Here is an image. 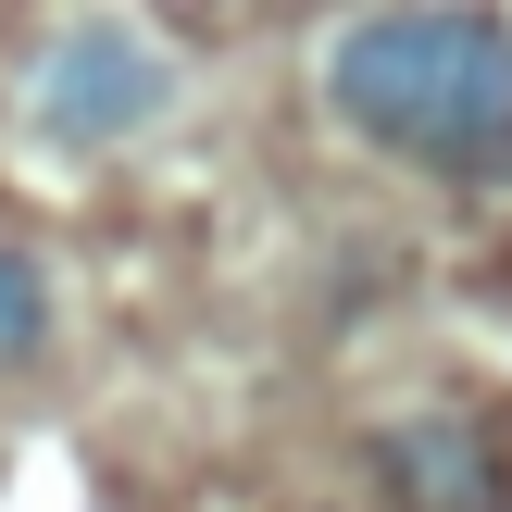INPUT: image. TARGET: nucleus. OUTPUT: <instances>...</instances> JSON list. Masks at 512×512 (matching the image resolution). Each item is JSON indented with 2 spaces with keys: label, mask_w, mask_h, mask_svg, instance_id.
<instances>
[{
  "label": "nucleus",
  "mask_w": 512,
  "mask_h": 512,
  "mask_svg": "<svg viewBox=\"0 0 512 512\" xmlns=\"http://www.w3.org/2000/svg\"><path fill=\"white\" fill-rule=\"evenodd\" d=\"M325 100L425 175H512V25L500 13H363V25H338Z\"/></svg>",
  "instance_id": "f257e3e1"
},
{
  "label": "nucleus",
  "mask_w": 512,
  "mask_h": 512,
  "mask_svg": "<svg viewBox=\"0 0 512 512\" xmlns=\"http://www.w3.org/2000/svg\"><path fill=\"white\" fill-rule=\"evenodd\" d=\"M163 100L175 88H163V50H150V38H125V25H75V38H50V63H38V138L113 150V138H138Z\"/></svg>",
  "instance_id": "f03ea898"
},
{
  "label": "nucleus",
  "mask_w": 512,
  "mask_h": 512,
  "mask_svg": "<svg viewBox=\"0 0 512 512\" xmlns=\"http://www.w3.org/2000/svg\"><path fill=\"white\" fill-rule=\"evenodd\" d=\"M388 463H400V488H413V512H500L512 500V475L488 463V425H400L388 438Z\"/></svg>",
  "instance_id": "7ed1b4c3"
},
{
  "label": "nucleus",
  "mask_w": 512,
  "mask_h": 512,
  "mask_svg": "<svg viewBox=\"0 0 512 512\" xmlns=\"http://www.w3.org/2000/svg\"><path fill=\"white\" fill-rule=\"evenodd\" d=\"M38 350H50V263L0 250V375H25Z\"/></svg>",
  "instance_id": "20e7f679"
}]
</instances>
